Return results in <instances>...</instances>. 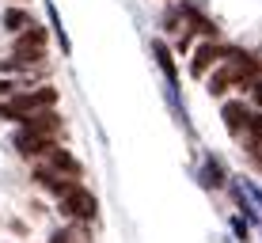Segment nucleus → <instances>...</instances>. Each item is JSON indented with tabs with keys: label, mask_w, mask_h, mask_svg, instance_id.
<instances>
[{
	"label": "nucleus",
	"mask_w": 262,
	"mask_h": 243,
	"mask_svg": "<svg viewBox=\"0 0 262 243\" xmlns=\"http://www.w3.org/2000/svg\"><path fill=\"white\" fill-rule=\"evenodd\" d=\"M99 209V202L92 197V190H84V186H72L69 194H61V213H69L72 220H92Z\"/></svg>",
	"instance_id": "nucleus-1"
},
{
	"label": "nucleus",
	"mask_w": 262,
	"mask_h": 243,
	"mask_svg": "<svg viewBox=\"0 0 262 243\" xmlns=\"http://www.w3.org/2000/svg\"><path fill=\"white\" fill-rule=\"evenodd\" d=\"M53 103H57V92H53V87H42V92H31V95H15V99H12V106H15V114H19V122H23V125L31 122V114H38V111H50Z\"/></svg>",
	"instance_id": "nucleus-2"
},
{
	"label": "nucleus",
	"mask_w": 262,
	"mask_h": 243,
	"mask_svg": "<svg viewBox=\"0 0 262 243\" xmlns=\"http://www.w3.org/2000/svg\"><path fill=\"white\" fill-rule=\"evenodd\" d=\"M12 145L19 148V156H42V152L57 148V145H53V133L31 129V125H23V129L15 133V137H12Z\"/></svg>",
	"instance_id": "nucleus-3"
},
{
	"label": "nucleus",
	"mask_w": 262,
	"mask_h": 243,
	"mask_svg": "<svg viewBox=\"0 0 262 243\" xmlns=\"http://www.w3.org/2000/svg\"><path fill=\"white\" fill-rule=\"evenodd\" d=\"M221 57H243V53H239V50H221V46H213V42H205V46L194 53L190 73H194V76H205V73H209V65H216Z\"/></svg>",
	"instance_id": "nucleus-4"
},
{
	"label": "nucleus",
	"mask_w": 262,
	"mask_h": 243,
	"mask_svg": "<svg viewBox=\"0 0 262 243\" xmlns=\"http://www.w3.org/2000/svg\"><path fill=\"white\" fill-rule=\"evenodd\" d=\"M42 46H46V34L38 31V27H31V31L19 38V46H15V57L27 61V57H42Z\"/></svg>",
	"instance_id": "nucleus-5"
},
{
	"label": "nucleus",
	"mask_w": 262,
	"mask_h": 243,
	"mask_svg": "<svg viewBox=\"0 0 262 243\" xmlns=\"http://www.w3.org/2000/svg\"><path fill=\"white\" fill-rule=\"evenodd\" d=\"M221 114H224V122H228L232 133H239V129H247V125H251V111L243 103H224Z\"/></svg>",
	"instance_id": "nucleus-6"
},
{
	"label": "nucleus",
	"mask_w": 262,
	"mask_h": 243,
	"mask_svg": "<svg viewBox=\"0 0 262 243\" xmlns=\"http://www.w3.org/2000/svg\"><path fill=\"white\" fill-rule=\"evenodd\" d=\"M46 156H50V167H53V171H61V175H72V179L80 175V164L69 156V152H61V148H50Z\"/></svg>",
	"instance_id": "nucleus-7"
},
{
	"label": "nucleus",
	"mask_w": 262,
	"mask_h": 243,
	"mask_svg": "<svg viewBox=\"0 0 262 243\" xmlns=\"http://www.w3.org/2000/svg\"><path fill=\"white\" fill-rule=\"evenodd\" d=\"M152 53H156L160 69H164V76H167V84L175 87V84H179V73H175V61H171V50L164 46V42H152Z\"/></svg>",
	"instance_id": "nucleus-8"
},
{
	"label": "nucleus",
	"mask_w": 262,
	"mask_h": 243,
	"mask_svg": "<svg viewBox=\"0 0 262 243\" xmlns=\"http://www.w3.org/2000/svg\"><path fill=\"white\" fill-rule=\"evenodd\" d=\"M4 27H8V31H31V15H27V12H19V8H8V12H4Z\"/></svg>",
	"instance_id": "nucleus-9"
},
{
	"label": "nucleus",
	"mask_w": 262,
	"mask_h": 243,
	"mask_svg": "<svg viewBox=\"0 0 262 243\" xmlns=\"http://www.w3.org/2000/svg\"><path fill=\"white\" fill-rule=\"evenodd\" d=\"M46 12H50V27H53V38L61 42V53H69L72 46H69V34H65V27H61V15H57V8H53V4H46Z\"/></svg>",
	"instance_id": "nucleus-10"
},
{
	"label": "nucleus",
	"mask_w": 262,
	"mask_h": 243,
	"mask_svg": "<svg viewBox=\"0 0 262 243\" xmlns=\"http://www.w3.org/2000/svg\"><path fill=\"white\" fill-rule=\"evenodd\" d=\"M202 179H205V186H221V183H224V167L216 164V160H205V171H202Z\"/></svg>",
	"instance_id": "nucleus-11"
},
{
	"label": "nucleus",
	"mask_w": 262,
	"mask_h": 243,
	"mask_svg": "<svg viewBox=\"0 0 262 243\" xmlns=\"http://www.w3.org/2000/svg\"><path fill=\"white\" fill-rule=\"evenodd\" d=\"M247 133H251V141H255V148L262 152V114H255V118H251V125H247Z\"/></svg>",
	"instance_id": "nucleus-12"
},
{
	"label": "nucleus",
	"mask_w": 262,
	"mask_h": 243,
	"mask_svg": "<svg viewBox=\"0 0 262 243\" xmlns=\"http://www.w3.org/2000/svg\"><path fill=\"white\" fill-rule=\"evenodd\" d=\"M251 99L262 106V80H255V84H251Z\"/></svg>",
	"instance_id": "nucleus-13"
},
{
	"label": "nucleus",
	"mask_w": 262,
	"mask_h": 243,
	"mask_svg": "<svg viewBox=\"0 0 262 243\" xmlns=\"http://www.w3.org/2000/svg\"><path fill=\"white\" fill-rule=\"evenodd\" d=\"M232 228H236V236H239V239H247V224H243V220H232Z\"/></svg>",
	"instance_id": "nucleus-14"
},
{
	"label": "nucleus",
	"mask_w": 262,
	"mask_h": 243,
	"mask_svg": "<svg viewBox=\"0 0 262 243\" xmlns=\"http://www.w3.org/2000/svg\"><path fill=\"white\" fill-rule=\"evenodd\" d=\"M8 92H12V84H8V80L0 76V95H8Z\"/></svg>",
	"instance_id": "nucleus-15"
}]
</instances>
